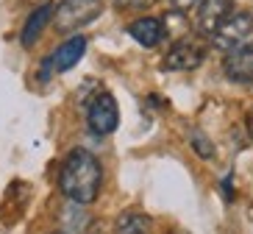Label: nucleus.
<instances>
[{"instance_id":"nucleus-1","label":"nucleus","mask_w":253,"mask_h":234,"mask_svg":"<svg viewBox=\"0 0 253 234\" xmlns=\"http://www.w3.org/2000/svg\"><path fill=\"white\" fill-rule=\"evenodd\" d=\"M103 187V167L100 159L95 153H89L86 148H73L64 156L59 170V189L61 195L70 198L73 204L86 206L100 195Z\"/></svg>"},{"instance_id":"nucleus-2","label":"nucleus","mask_w":253,"mask_h":234,"mask_svg":"<svg viewBox=\"0 0 253 234\" xmlns=\"http://www.w3.org/2000/svg\"><path fill=\"white\" fill-rule=\"evenodd\" d=\"M251 34H253V14L234 8L209 39H211V47H214V50L231 53V50H237V47L245 45L248 39H251Z\"/></svg>"},{"instance_id":"nucleus-3","label":"nucleus","mask_w":253,"mask_h":234,"mask_svg":"<svg viewBox=\"0 0 253 234\" xmlns=\"http://www.w3.org/2000/svg\"><path fill=\"white\" fill-rule=\"evenodd\" d=\"M100 11H103V0H61L53 11V23L59 31L70 34V31L95 23Z\"/></svg>"},{"instance_id":"nucleus-4","label":"nucleus","mask_w":253,"mask_h":234,"mask_svg":"<svg viewBox=\"0 0 253 234\" xmlns=\"http://www.w3.org/2000/svg\"><path fill=\"white\" fill-rule=\"evenodd\" d=\"M86 123H89V131L97 137L112 134L120 123L117 100H114L109 92H97L95 98L89 100V106H86Z\"/></svg>"},{"instance_id":"nucleus-5","label":"nucleus","mask_w":253,"mask_h":234,"mask_svg":"<svg viewBox=\"0 0 253 234\" xmlns=\"http://www.w3.org/2000/svg\"><path fill=\"white\" fill-rule=\"evenodd\" d=\"M203 56H206V50H203V45L198 42V39H178L175 45L167 50V56H164L162 67L164 70H178V73H186V70H195L203 64Z\"/></svg>"},{"instance_id":"nucleus-6","label":"nucleus","mask_w":253,"mask_h":234,"mask_svg":"<svg viewBox=\"0 0 253 234\" xmlns=\"http://www.w3.org/2000/svg\"><path fill=\"white\" fill-rule=\"evenodd\" d=\"M86 37L84 34H73L70 39H64L56 50L50 53V67L56 70V73H67V70H73L78 61L84 59V53H86Z\"/></svg>"},{"instance_id":"nucleus-7","label":"nucleus","mask_w":253,"mask_h":234,"mask_svg":"<svg viewBox=\"0 0 253 234\" xmlns=\"http://www.w3.org/2000/svg\"><path fill=\"white\" fill-rule=\"evenodd\" d=\"M223 73L228 81L237 84H251L253 81V42H245L242 47L231 50L223 61Z\"/></svg>"},{"instance_id":"nucleus-8","label":"nucleus","mask_w":253,"mask_h":234,"mask_svg":"<svg viewBox=\"0 0 253 234\" xmlns=\"http://www.w3.org/2000/svg\"><path fill=\"white\" fill-rule=\"evenodd\" d=\"M231 11H234V0H201L198 3V31L203 37H211Z\"/></svg>"},{"instance_id":"nucleus-9","label":"nucleus","mask_w":253,"mask_h":234,"mask_svg":"<svg viewBox=\"0 0 253 234\" xmlns=\"http://www.w3.org/2000/svg\"><path fill=\"white\" fill-rule=\"evenodd\" d=\"M128 34H131L134 42H139L142 47H156L164 39L167 28H164V23L156 20V17H139V20H134V23L128 25Z\"/></svg>"},{"instance_id":"nucleus-10","label":"nucleus","mask_w":253,"mask_h":234,"mask_svg":"<svg viewBox=\"0 0 253 234\" xmlns=\"http://www.w3.org/2000/svg\"><path fill=\"white\" fill-rule=\"evenodd\" d=\"M53 11H56V6H53V3H45V6L34 8L28 14V20H25V25H23V37H20V42H23L25 47H31L39 37H42V31H45L53 20Z\"/></svg>"},{"instance_id":"nucleus-11","label":"nucleus","mask_w":253,"mask_h":234,"mask_svg":"<svg viewBox=\"0 0 253 234\" xmlns=\"http://www.w3.org/2000/svg\"><path fill=\"white\" fill-rule=\"evenodd\" d=\"M114 234H150V218L145 212H123L114 220Z\"/></svg>"},{"instance_id":"nucleus-12","label":"nucleus","mask_w":253,"mask_h":234,"mask_svg":"<svg viewBox=\"0 0 253 234\" xmlns=\"http://www.w3.org/2000/svg\"><path fill=\"white\" fill-rule=\"evenodd\" d=\"M189 142H192L195 153H198L201 159H211V156H214V145L209 142V137H203L201 131H192V137H189Z\"/></svg>"},{"instance_id":"nucleus-13","label":"nucleus","mask_w":253,"mask_h":234,"mask_svg":"<svg viewBox=\"0 0 253 234\" xmlns=\"http://www.w3.org/2000/svg\"><path fill=\"white\" fill-rule=\"evenodd\" d=\"M112 3L120 11H145V8H150L159 0H112Z\"/></svg>"},{"instance_id":"nucleus-14","label":"nucleus","mask_w":253,"mask_h":234,"mask_svg":"<svg viewBox=\"0 0 253 234\" xmlns=\"http://www.w3.org/2000/svg\"><path fill=\"white\" fill-rule=\"evenodd\" d=\"M198 3H201V0H170V6H172L175 14H184L189 8H198Z\"/></svg>"}]
</instances>
